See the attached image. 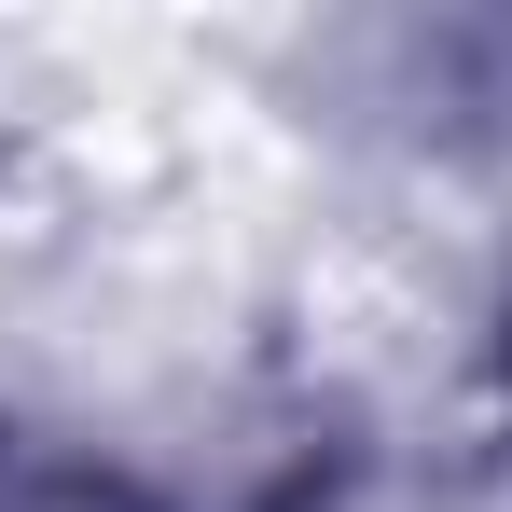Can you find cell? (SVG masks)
Here are the masks:
<instances>
[{"mask_svg":"<svg viewBox=\"0 0 512 512\" xmlns=\"http://www.w3.org/2000/svg\"><path fill=\"white\" fill-rule=\"evenodd\" d=\"M0 512H167V499H139L125 471L56 457V443H0Z\"/></svg>","mask_w":512,"mask_h":512,"instance_id":"6da1fadb","label":"cell"}]
</instances>
